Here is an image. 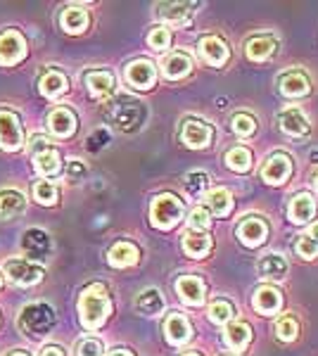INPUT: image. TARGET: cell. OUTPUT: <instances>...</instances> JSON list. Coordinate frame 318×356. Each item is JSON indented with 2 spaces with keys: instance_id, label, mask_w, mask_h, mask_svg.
<instances>
[{
  "instance_id": "ac0fdd59",
  "label": "cell",
  "mask_w": 318,
  "mask_h": 356,
  "mask_svg": "<svg viewBox=\"0 0 318 356\" xmlns=\"http://www.w3.org/2000/svg\"><path fill=\"white\" fill-rule=\"evenodd\" d=\"M164 332H166V340L178 347V344H186L190 340V335H193V328H190L186 316L171 314L169 318H166V323H164Z\"/></svg>"
},
{
  "instance_id": "bcb514c9",
  "label": "cell",
  "mask_w": 318,
  "mask_h": 356,
  "mask_svg": "<svg viewBox=\"0 0 318 356\" xmlns=\"http://www.w3.org/2000/svg\"><path fill=\"white\" fill-rule=\"evenodd\" d=\"M40 356H65V352H62L60 347H55V344H50V347H45L43 352H40Z\"/></svg>"
},
{
  "instance_id": "f546056e",
  "label": "cell",
  "mask_w": 318,
  "mask_h": 356,
  "mask_svg": "<svg viewBox=\"0 0 318 356\" xmlns=\"http://www.w3.org/2000/svg\"><path fill=\"white\" fill-rule=\"evenodd\" d=\"M136 309L141 314H145V316H157V314L164 312V297H161L159 290L148 288V290H143L141 295H138Z\"/></svg>"
},
{
  "instance_id": "8d00e7d4",
  "label": "cell",
  "mask_w": 318,
  "mask_h": 356,
  "mask_svg": "<svg viewBox=\"0 0 318 356\" xmlns=\"http://www.w3.org/2000/svg\"><path fill=\"white\" fill-rule=\"evenodd\" d=\"M207 188H209V176L205 171H190L186 176V191L193 197H200L202 193H207Z\"/></svg>"
},
{
  "instance_id": "8fae6325",
  "label": "cell",
  "mask_w": 318,
  "mask_h": 356,
  "mask_svg": "<svg viewBox=\"0 0 318 356\" xmlns=\"http://www.w3.org/2000/svg\"><path fill=\"white\" fill-rule=\"evenodd\" d=\"M154 79H157V69L148 60H136L126 67V81H129L133 88H141V90L152 88Z\"/></svg>"
},
{
  "instance_id": "1f68e13d",
  "label": "cell",
  "mask_w": 318,
  "mask_h": 356,
  "mask_svg": "<svg viewBox=\"0 0 318 356\" xmlns=\"http://www.w3.org/2000/svg\"><path fill=\"white\" fill-rule=\"evenodd\" d=\"M259 273H262V278H271V280L285 278V273H287L285 257H280V254H266L264 259L259 261Z\"/></svg>"
},
{
  "instance_id": "681fc988",
  "label": "cell",
  "mask_w": 318,
  "mask_h": 356,
  "mask_svg": "<svg viewBox=\"0 0 318 356\" xmlns=\"http://www.w3.org/2000/svg\"><path fill=\"white\" fill-rule=\"evenodd\" d=\"M10 356H26L24 352H17V354H10Z\"/></svg>"
},
{
  "instance_id": "f907efd6",
  "label": "cell",
  "mask_w": 318,
  "mask_h": 356,
  "mask_svg": "<svg viewBox=\"0 0 318 356\" xmlns=\"http://www.w3.org/2000/svg\"><path fill=\"white\" fill-rule=\"evenodd\" d=\"M183 356H200V354H195V352H188V354H183Z\"/></svg>"
},
{
  "instance_id": "30bf717a",
  "label": "cell",
  "mask_w": 318,
  "mask_h": 356,
  "mask_svg": "<svg viewBox=\"0 0 318 356\" xmlns=\"http://www.w3.org/2000/svg\"><path fill=\"white\" fill-rule=\"evenodd\" d=\"M212 126L200 122V119H188L186 124H183V131H181V140L186 143L188 147H193V150H202V147L209 145L212 140Z\"/></svg>"
},
{
  "instance_id": "4fadbf2b",
  "label": "cell",
  "mask_w": 318,
  "mask_h": 356,
  "mask_svg": "<svg viewBox=\"0 0 318 356\" xmlns=\"http://www.w3.org/2000/svg\"><path fill=\"white\" fill-rule=\"evenodd\" d=\"M266 235H269V226H266V223L259 219V216H247V219L238 226V238L247 247L264 245Z\"/></svg>"
},
{
  "instance_id": "277c9868",
  "label": "cell",
  "mask_w": 318,
  "mask_h": 356,
  "mask_svg": "<svg viewBox=\"0 0 318 356\" xmlns=\"http://www.w3.org/2000/svg\"><path fill=\"white\" fill-rule=\"evenodd\" d=\"M150 219H152L154 226L161 228V231H169V228H173L183 219L181 200L173 197L169 193L157 195V197L152 200V207H150Z\"/></svg>"
},
{
  "instance_id": "ffe728a7",
  "label": "cell",
  "mask_w": 318,
  "mask_h": 356,
  "mask_svg": "<svg viewBox=\"0 0 318 356\" xmlns=\"http://www.w3.org/2000/svg\"><path fill=\"white\" fill-rule=\"evenodd\" d=\"M276 48H278L276 38L257 36V38H250V41H247L245 55H247V60H252V62H264V60H269V57L276 53Z\"/></svg>"
},
{
  "instance_id": "d4e9b609",
  "label": "cell",
  "mask_w": 318,
  "mask_h": 356,
  "mask_svg": "<svg viewBox=\"0 0 318 356\" xmlns=\"http://www.w3.org/2000/svg\"><path fill=\"white\" fill-rule=\"evenodd\" d=\"M86 86H88L90 95L95 97H107L114 93V76L109 72H88L86 74Z\"/></svg>"
},
{
  "instance_id": "836d02e7",
  "label": "cell",
  "mask_w": 318,
  "mask_h": 356,
  "mask_svg": "<svg viewBox=\"0 0 318 356\" xmlns=\"http://www.w3.org/2000/svg\"><path fill=\"white\" fill-rule=\"evenodd\" d=\"M207 204L216 216H225L230 211V207H233V197H230V193L225 188H216V191L207 193Z\"/></svg>"
},
{
  "instance_id": "5b68a950",
  "label": "cell",
  "mask_w": 318,
  "mask_h": 356,
  "mask_svg": "<svg viewBox=\"0 0 318 356\" xmlns=\"http://www.w3.org/2000/svg\"><path fill=\"white\" fill-rule=\"evenodd\" d=\"M3 271L15 285H22V288L36 285V283H40V278H43V266L24 259V257H13V259H8L3 266Z\"/></svg>"
},
{
  "instance_id": "4316f807",
  "label": "cell",
  "mask_w": 318,
  "mask_h": 356,
  "mask_svg": "<svg viewBox=\"0 0 318 356\" xmlns=\"http://www.w3.org/2000/svg\"><path fill=\"white\" fill-rule=\"evenodd\" d=\"M193 8L195 5H190V3H164V5H159V17L171 22V24L183 26V24H188L190 17H193L195 13Z\"/></svg>"
},
{
  "instance_id": "603a6c76",
  "label": "cell",
  "mask_w": 318,
  "mask_h": 356,
  "mask_svg": "<svg viewBox=\"0 0 318 356\" xmlns=\"http://www.w3.org/2000/svg\"><path fill=\"white\" fill-rule=\"evenodd\" d=\"M33 166H36V171L40 176H57L62 169V159H60V152L53 150V147H45V150H40L33 154Z\"/></svg>"
},
{
  "instance_id": "f1b7e54d",
  "label": "cell",
  "mask_w": 318,
  "mask_h": 356,
  "mask_svg": "<svg viewBox=\"0 0 318 356\" xmlns=\"http://www.w3.org/2000/svg\"><path fill=\"white\" fill-rule=\"evenodd\" d=\"M38 88L45 97H60V95L67 93L69 83H67V76L62 72H48V74L40 76Z\"/></svg>"
},
{
  "instance_id": "4dcf8cb0",
  "label": "cell",
  "mask_w": 318,
  "mask_h": 356,
  "mask_svg": "<svg viewBox=\"0 0 318 356\" xmlns=\"http://www.w3.org/2000/svg\"><path fill=\"white\" fill-rule=\"evenodd\" d=\"M309 88H311L309 79L299 72H290L280 79V90H283V95H287V97H304V95H309Z\"/></svg>"
},
{
  "instance_id": "484cf974",
  "label": "cell",
  "mask_w": 318,
  "mask_h": 356,
  "mask_svg": "<svg viewBox=\"0 0 318 356\" xmlns=\"http://www.w3.org/2000/svg\"><path fill=\"white\" fill-rule=\"evenodd\" d=\"M26 209V197L17 191L0 193V219H15Z\"/></svg>"
},
{
  "instance_id": "9c48e42d",
  "label": "cell",
  "mask_w": 318,
  "mask_h": 356,
  "mask_svg": "<svg viewBox=\"0 0 318 356\" xmlns=\"http://www.w3.org/2000/svg\"><path fill=\"white\" fill-rule=\"evenodd\" d=\"M290 174H292V162H290V157L283 152L271 154V157L266 159V164L262 166V178L269 186H280Z\"/></svg>"
},
{
  "instance_id": "52a82bcc",
  "label": "cell",
  "mask_w": 318,
  "mask_h": 356,
  "mask_svg": "<svg viewBox=\"0 0 318 356\" xmlns=\"http://www.w3.org/2000/svg\"><path fill=\"white\" fill-rule=\"evenodd\" d=\"M26 55V41L19 31L10 29V31L0 33V67H13Z\"/></svg>"
},
{
  "instance_id": "7bdbcfd3",
  "label": "cell",
  "mask_w": 318,
  "mask_h": 356,
  "mask_svg": "<svg viewBox=\"0 0 318 356\" xmlns=\"http://www.w3.org/2000/svg\"><path fill=\"white\" fill-rule=\"evenodd\" d=\"M297 254L304 257V259H314L318 254V240L309 238V235H304V238H299L297 243Z\"/></svg>"
},
{
  "instance_id": "3957f363",
  "label": "cell",
  "mask_w": 318,
  "mask_h": 356,
  "mask_svg": "<svg viewBox=\"0 0 318 356\" xmlns=\"http://www.w3.org/2000/svg\"><path fill=\"white\" fill-rule=\"evenodd\" d=\"M17 325H19L22 332H26L33 340H40L45 337L55 325V312L43 302H31L22 309L19 318H17Z\"/></svg>"
},
{
  "instance_id": "d6986e66",
  "label": "cell",
  "mask_w": 318,
  "mask_h": 356,
  "mask_svg": "<svg viewBox=\"0 0 318 356\" xmlns=\"http://www.w3.org/2000/svg\"><path fill=\"white\" fill-rule=\"evenodd\" d=\"M190 69H193V60H190L186 53H171L169 57L161 60V74H164L166 79H171V81L183 79Z\"/></svg>"
},
{
  "instance_id": "5bb4252c",
  "label": "cell",
  "mask_w": 318,
  "mask_h": 356,
  "mask_svg": "<svg viewBox=\"0 0 318 356\" xmlns=\"http://www.w3.org/2000/svg\"><path fill=\"white\" fill-rule=\"evenodd\" d=\"M278 122H280V129L285 131L287 136H292V138L306 136V134H309V129H311L306 114L302 110H297V107H287V110H283Z\"/></svg>"
},
{
  "instance_id": "74e56055",
  "label": "cell",
  "mask_w": 318,
  "mask_h": 356,
  "mask_svg": "<svg viewBox=\"0 0 318 356\" xmlns=\"http://www.w3.org/2000/svg\"><path fill=\"white\" fill-rule=\"evenodd\" d=\"M235 316V309H233V304L230 302H225V300H216L209 307V318L214 321V323H228L230 318Z\"/></svg>"
},
{
  "instance_id": "8992f818",
  "label": "cell",
  "mask_w": 318,
  "mask_h": 356,
  "mask_svg": "<svg viewBox=\"0 0 318 356\" xmlns=\"http://www.w3.org/2000/svg\"><path fill=\"white\" fill-rule=\"evenodd\" d=\"M0 147L8 152L24 147V131H22V122L15 112L0 110Z\"/></svg>"
},
{
  "instance_id": "e575fe53",
  "label": "cell",
  "mask_w": 318,
  "mask_h": 356,
  "mask_svg": "<svg viewBox=\"0 0 318 356\" xmlns=\"http://www.w3.org/2000/svg\"><path fill=\"white\" fill-rule=\"evenodd\" d=\"M225 164L235 174H245V171L252 169V154L247 147H233V150L225 152Z\"/></svg>"
},
{
  "instance_id": "83f0119b",
  "label": "cell",
  "mask_w": 318,
  "mask_h": 356,
  "mask_svg": "<svg viewBox=\"0 0 318 356\" xmlns=\"http://www.w3.org/2000/svg\"><path fill=\"white\" fill-rule=\"evenodd\" d=\"M314 211H316V204H314V200H311V195H297V197H292L287 214H290L292 223H306L314 219Z\"/></svg>"
},
{
  "instance_id": "9a60e30c",
  "label": "cell",
  "mask_w": 318,
  "mask_h": 356,
  "mask_svg": "<svg viewBox=\"0 0 318 356\" xmlns=\"http://www.w3.org/2000/svg\"><path fill=\"white\" fill-rule=\"evenodd\" d=\"M176 290L181 295V300L190 304V307H200L205 302V283H202L198 275H183V278H178Z\"/></svg>"
},
{
  "instance_id": "7dc6e473",
  "label": "cell",
  "mask_w": 318,
  "mask_h": 356,
  "mask_svg": "<svg viewBox=\"0 0 318 356\" xmlns=\"http://www.w3.org/2000/svg\"><path fill=\"white\" fill-rule=\"evenodd\" d=\"M107 356H133L131 352H126V349H112Z\"/></svg>"
},
{
  "instance_id": "6da1fadb",
  "label": "cell",
  "mask_w": 318,
  "mask_h": 356,
  "mask_svg": "<svg viewBox=\"0 0 318 356\" xmlns=\"http://www.w3.org/2000/svg\"><path fill=\"white\" fill-rule=\"evenodd\" d=\"M109 312H112V302H109V295L105 290V285L95 283L88 285L79 297V316L84 328L88 330H97L102 323L107 321Z\"/></svg>"
},
{
  "instance_id": "cb8c5ba5",
  "label": "cell",
  "mask_w": 318,
  "mask_h": 356,
  "mask_svg": "<svg viewBox=\"0 0 318 356\" xmlns=\"http://www.w3.org/2000/svg\"><path fill=\"white\" fill-rule=\"evenodd\" d=\"M212 250V238L200 231H188L183 235V252L193 259H202Z\"/></svg>"
},
{
  "instance_id": "60d3db41",
  "label": "cell",
  "mask_w": 318,
  "mask_h": 356,
  "mask_svg": "<svg viewBox=\"0 0 318 356\" xmlns=\"http://www.w3.org/2000/svg\"><path fill=\"white\" fill-rule=\"evenodd\" d=\"M297 332H299V325H297V321H294L292 316L280 318L278 325H276V335H278L283 342H292L294 337H297Z\"/></svg>"
},
{
  "instance_id": "ab89813d",
  "label": "cell",
  "mask_w": 318,
  "mask_h": 356,
  "mask_svg": "<svg viewBox=\"0 0 318 356\" xmlns=\"http://www.w3.org/2000/svg\"><path fill=\"white\" fill-rule=\"evenodd\" d=\"M230 129H233L238 136L247 138L257 131V122H254V117H250V114H235L233 122H230Z\"/></svg>"
},
{
  "instance_id": "f35d334b",
  "label": "cell",
  "mask_w": 318,
  "mask_h": 356,
  "mask_svg": "<svg viewBox=\"0 0 318 356\" xmlns=\"http://www.w3.org/2000/svg\"><path fill=\"white\" fill-rule=\"evenodd\" d=\"M190 231H200V233H205L207 228L212 226V216H209V209L207 207H195L193 211H190Z\"/></svg>"
},
{
  "instance_id": "44dd1931",
  "label": "cell",
  "mask_w": 318,
  "mask_h": 356,
  "mask_svg": "<svg viewBox=\"0 0 318 356\" xmlns=\"http://www.w3.org/2000/svg\"><path fill=\"white\" fill-rule=\"evenodd\" d=\"M109 264H112L114 268H129V266H136L138 264V257H141V252H138L136 245L131 243H117L109 250Z\"/></svg>"
},
{
  "instance_id": "d6a6232c",
  "label": "cell",
  "mask_w": 318,
  "mask_h": 356,
  "mask_svg": "<svg viewBox=\"0 0 318 356\" xmlns=\"http://www.w3.org/2000/svg\"><path fill=\"white\" fill-rule=\"evenodd\" d=\"M60 24L67 33H81L88 26V13L84 8H67L60 17Z\"/></svg>"
},
{
  "instance_id": "2e32d148",
  "label": "cell",
  "mask_w": 318,
  "mask_h": 356,
  "mask_svg": "<svg viewBox=\"0 0 318 356\" xmlns=\"http://www.w3.org/2000/svg\"><path fill=\"white\" fill-rule=\"evenodd\" d=\"M252 304L259 314L273 316V314H278V309L283 307V295H280V290L271 288V285H264V288H259L254 292Z\"/></svg>"
},
{
  "instance_id": "7402d4cb",
  "label": "cell",
  "mask_w": 318,
  "mask_h": 356,
  "mask_svg": "<svg viewBox=\"0 0 318 356\" xmlns=\"http://www.w3.org/2000/svg\"><path fill=\"white\" fill-rule=\"evenodd\" d=\"M223 340L235 352H245L252 342V328L247 323H228V328L223 332Z\"/></svg>"
},
{
  "instance_id": "816d5d0a",
  "label": "cell",
  "mask_w": 318,
  "mask_h": 356,
  "mask_svg": "<svg viewBox=\"0 0 318 356\" xmlns=\"http://www.w3.org/2000/svg\"><path fill=\"white\" fill-rule=\"evenodd\" d=\"M316 191H318V176H316Z\"/></svg>"
},
{
  "instance_id": "f6af8a7d",
  "label": "cell",
  "mask_w": 318,
  "mask_h": 356,
  "mask_svg": "<svg viewBox=\"0 0 318 356\" xmlns=\"http://www.w3.org/2000/svg\"><path fill=\"white\" fill-rule=\"evenodd\" d=\"M67 176H69V181H77V178H84L86 176V166L81 159H69V164H67Z\"/></svg>"
},
{
  "instance_id": "b9f144b4",
  "label": "cell",
  "mask_w": 318,
  "mask_h": 356,
  "mask_svg": "<svg viewBox=\"0 0 318 356\" xmlns=\"http://www.w3.org/2000/svg\"><path fill=\"white\" fill-rule=\"evenodd\" d=\"M148 43H150V48H154V50H166L171 45V31L166 26L152 29L148 36Z\"/></svg>"
},
{
  "instance_id": "7c38bea8",
  "label": "cell",
  "mask_w": 318,
  "mask_h": 356,
  "mask_svg": "<svg viewBox=\"0 0 318 356\" xmlns=\"http://www.w3.org/2000/svg\"><path fill=\"white\" fill-rule=\"evenodd\" d=\"M48 131L55 138H69L77 131V117L67 107H57L48 114Z\"/></svg>"
},
{
  "instance_id": "d590c367",
  "label": "cell",
  "mask_w": 318,
  "mask_h": 356,
  "mask_svg": "<svg viewBox=\"0 0 318 356\" xmlns=\"http://www.w3.org/2000/svg\"><path fill=\"white\" fill-rule=\"evenodd\" d=\"M33 197H36V202L50 207L57 202V197H60V191H57L55 183L50 181H38L36 186H33Z\"/></svg>"
},
{
  "instance_id": "c3c4849f",
  "label": "cell",
  "mask_w": 318,
  "mask_h": 356,
  "mask_svg": "<svg viewBox=\"0 0 318 356\" xmlns=\"http://www.w3.org/2000/svg\"><path fill=\"white\" fill-rule=\"evenodd\" d=\"M309 238H314V240H318V221L311 226V231H309Z\"/></svg>"
},
{
  "instance_id": "ee69618b",
  "label": "cell",
  "mask_w": 318,
  "mask_h": 356,
  "mask_svg": "<svg viewBox=\"0 0 318 356\" xmlns=\"http://www.w3.org/2000/svg\"><path fill=\"white\" fill-rule=\"evenodd\" d=\"M79 356H102V344L95 340V337H86V340L79 342L77 347Z\"/></svg>"
},
{
  "instance_id": "ba28073f",
  "label": "cell",
  "mask_w": 318,
  "mask_h": 356,
  "mask_svg": "<svg viewBox=\"0 0 318 356\" xmlns=\"http://www.w3.org/2000/svg\"><path fill=\"white\" fill-rule=\"evenodd\" d=\"M22 250H24V259L38 264V259H45L50 252V238L40 228H29L22 238Z\"/></svg>"
},
{
  "instance_id": "e0dca14e",
  "label": "cell",
  "mask_w": 318,
  "mask_h": 356,
  "mask_svg": "<svg viewBox=\"0 0 318 356\" xmlns=\"http://www.w3.org/2000/svg\"><path fill=\"white\" fill-rule=\"evenodd\" d=\"M200 53L209 65L223 67L228 62V45H225L218 36H205L200 41Z\"/></svg>"
},
{
  "instance_id": "7a4b0ae2",
  "label": "cell",
  "mask_w": 318,
  "mask_h": 356,
  "mask_svg": "<svg viewBox=\"0 0 318 356\" xmlns=\"http://www.w3.org/2000/svg\"><path fill=\"white\" fill-rule=\"evenodd\" d=\"M107 119L117 126L124 134H133L138 131L145 122V107H143L141 100H133L129 95H119L117 100H112L107 105Z\"/></svg>"
}]
</instances>
